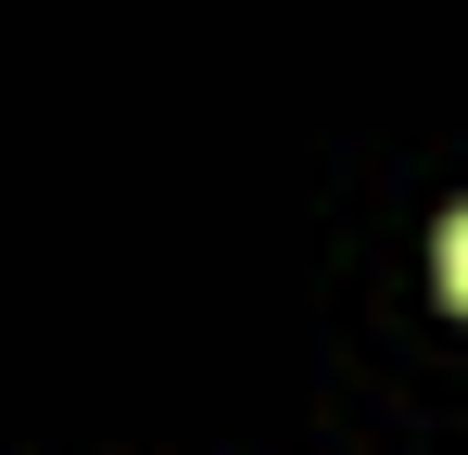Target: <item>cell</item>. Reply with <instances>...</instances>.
I'll return each instance as SVG.
<instances>
[{"instance_id": "cell-1", "label": "cell", "mask_w": 468, "mask_h": 455, "mask_svg": "<svg viewBox=\"0 0 468 455\" xmlns=\"http://www.w3.org/2000/svg\"><path fill=\"white\" fill-rule=\"evenodd\" d=\"M443 303H456V316H468V203H456V216H443Z\"/></svg>"}]
</instances>
